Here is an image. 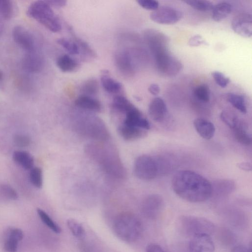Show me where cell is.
I'll return each mask as SVG.
<instances>
[{
  "mask_svg": "<svg viewBox=\"0 0 252 252\" xmlns=\"http://www.w3.org/2000/svg\"><path fill=\"white\" fill-rule=\"evenodd\" d=\"M171 185L178 196L190 202H203L212 195L211 183L192 171L182 170L176 172L172 178Z\"/></svg>",
  "mask_w": 252,
  "mask_h": 252,
  "instance_id": "obj_1",
  "label": "cell"
},
{
  "mask_svg": "<svg viewBox=\"0 0 252 252\" xmlns=\"http://www.w3.org/2000/svg\"><path fill=\"white\" fill-rule=\"evenodd\" d=\"M88 154L98 163L110 175L123 178L126 172L117 153L107 147L98 145H89L86 147Z\"/></svg>",
  "mask_w": 252,
  "mask_h": 252,
  "instance_id": "obj_2",
  "label": "cell"
},
{
  "mask_svg": "<svg viewBox=\"0 0 252 252\" xmlns=\"http://www.w3.org/2000/svg\"><path fill=\"white\" fill-rule=\"evenodd\" d=\"M113 228L118 237L127 243L137 240L143 230L140 220L129 212H123L117 215L114 220Z\"/></svg>",
  "mask_w": 252,
  "mask_h": 252,
  "instance_id": "obj_3",
  "label": "cell"
},
{
  "mask_svg": "<svg viewBox=\"0 0 252 252\" xmlns=\"http://www.w3.org/2000/svg\"><path fill=\"white\" fill-rule=\"evenodd\" d=\"M27 14L52 32H58L62 29L60 19L46 1L33 2L28 7Z\"/></svg>",
  "mask_w": 252,
  "mask_h": 252,
  "instance_id": "obj_4",
  "label": "cell"
},
{
  "mask_svg": "<svg viewBox=\"0 0 252 252\" xmlns=\"http://www.w3.org/2000/svg\"><path fill=\"white\" fill-rule=\"evenodd\" d=\"M177 227L182 234L190 237L201 234L210 235L216 228L214 224L209 220L192 216L180 217L177 220Z\"/></svg>",
  "mask_w": 252,
  "mask_h": 252,
  "instance_id": "obj_5",
  "label": "cell"
},
{
  "mask_svg": "<svg viewBox=\"0 0 252 252\" xmlns=\"http://www.w3.org/2000/svg\"><path fill=\"white\" fill-rule=\"evenodd\" d=\"M79 132L87 137L97 140H106L109 132L103 122L99 118L86 116L80 119L76 123Z\"/></svg>",
  "mask_w": 252,
  "mask_h": 252,
  "instance_id": "obj_6",
  "label": "cell"
},
{
  "mask_svg": "<svg viewBox=\"0 0 252 252\" xmlns=\"http://www.w3.org/2000/svg\"><path fill=\"white\" fill-rule=\"evenodd\" d=\"M144 38L154 58L169 52V38L162 32L148 29L144 32Z\"/></svg>",
  "mask_w": 252,
  "mask_h": 252,
  "instance_id": "obj_7",
  "label": "cell"
},
{
  "mask_svg": "<svg viewBox=\"0 0 252 252\" xmlns=\"http://www.w3.org/2000/svg\"><path fill=\"white\" fill-rule=\"evenodd\" d=\"M159 170V164L157 161L147 155L139 156L134 163L135 174L141 180L149 181L155 178Z\"/></svg>",
  "mask_w": 252,
  "mask_h": 252,
  "instance_id": "obj_8",
  "label": "cell"
},
{
  "mask_svg": "<svg viewBox=\"0 0 252 252\" xmlns=\"http://www.w3.org/2000/svg\"><path fill=\"white\" fill-rule=\"evenodd\" d=\"M136 56L132 49H123L116 52L114 63L120 73L125 77H131L135 74Z\"/></svg>",
  "mask_w": 252,
  "mask_h": 252,
  "instance_id": "obj_9",
  "label": "cell"
},
{
  "mask_svg": "<svg viewBox=\"0 0 252 252\" xmlns=\"http://www.w3.org/2000/svg\"><path fill=\"white\" fill-rule=\"evenodd\" d=\"M154 58L158 71L164 76H176L183 67L181 62L169 52L158 56Z\"/></svg>",
  "mask_w": 252,
  "mask_h": 252,
  "instance_id": "obj_10",
  "label": "cell"
},
{
  "mask_svg": "<svg viewBox=\"0 0 252 252\" xmlns=\"http://www.w3.org/2000/svg\"><path fill=\"white\" fill-rule=\"evenodd\" d=\"M150 19L155 23L163 25L174 24L182 17V12L170 6H163L153 11L150 15Z\"/></svg>",
  "mask_w": 252,
  "mask_h": 252,
  "instance_id": "obj_11",
  "label": "cell"
},
{
  "mask_svg": "<svg viewBox=\"0 0 252 252\" xmlns=\"http://www.w3.org/2000/svg\"><path fill=\"white\" fill-rule=\"evenodd\" d=\"M163 207V201L161 197L158 194H152L143 200L141 211L145 217L154 220L160 215Z\"/></svg>",
  "mask_w": 252,
  "mask_h": 252,
  "instance_id": "obj_12",
  "label": "cell"
},
{
  "mask_svg": "<svg viewBox=\"0 0 252 252\" xmlns=\"http://www.w3.org/2000/svg\"><path fill=\"white\" fill-rule=\"evenodd\" d=\"M12 37L15 43L27 52L35 51V42L32 33L21 26H15L12 31Z\"/></svg>",
  "mask_w": 252,
  "mask_h": 252,
  "instance_id": "obj_13",
  "label": "cell"
},
{
  "mask_svg": "<svg viewBox=\"0 0 252 252\" xmlns=\"http://www.w3.org/2000/svg\"><path fill=\"white\" fill-rule=\"evenodd\" d=\"M232 30L237 34L245 38L252 35V17L249 13H243L236 16L231 24Z\"/></svg>",
  "mask_w": 252,
  "mask_h": 252,
  "instance_id": "obj_14",
  "label": "cell"
},
{
  "mask_svg": "<svg viewBox=\"0 0 252 252\" xmlns=\"http://www.w3.org/2000/svg\"><path fill=\"white\" fill-rule=\"evenodd\" d=\"M214 243L211 236L201 234L191 237L189 243V252H214Z\"/></svg>",
  "mask_w": 252,
  "mask_h": 252,
  "instance_id": "obj_15",
  "label": "cell"
},
{
  "mask_svg": "<svg viewBox=\"0 0 252 252\" xmlns=\"http://www.w3.org/2000/svg\"><path fill=\"white\" fill-rule=\"evenodd\" d=\"M44 61L42 56L36 51L27 52L22 61V66L30 73H37L41 70Z\"/></svg>",
  "mask_w": 252,
  "mask_h": 252,
  "instance_id": "obj_16",
  "label": "cell"
},
{
  "mask_svg": "<svg viewBox=\"0 0 252 252\" xmlns=\"http://www.w3.org/2000/svg\"><path fill=\"white\" fill-rule=\"evenodd\" d=\"M24 237L22 230L18 228H9L4 233L3 249L5 252H17L19 241Z\"/></svg>",
  "mask_w": 252,
  "mask_h": 252,
  "instance_id": "obj_17",
  "label": "cell"
},
{
  "mask_svg": "<svg viewBox=\"0 0 252 252\" xmlns=\"http://www.w3.org/2000/svg\"><path fill=\"white\" fill-rule=\"evenodd\" d=\"M124 124L144 130L150 127L148 121L142 116L140 111L135 107L126 114Z\"/></svg>",
  "mask_w": 252,
  "mask_h": 252,
  "instance_id": "obj_18",
  "label": "cell"
},
{
  "mask_svg": "<svg viewBox=\"0 0 252 252\" xmlns=\"http://www.w3.org/2000/svg\"><path fill=\"white\" fill-rule=\"evenodd\" d=\"M166 113V104L161 97H156L151 100L148 107V113L153 120L157 122L162 121Z\"/></svg>",
  "mask_w": 252,
  "mask_h": 252,
  "instance_id": "obj_19",
  "label": "cell"
},
{
  "mask_svg": "<svg viewBox=\"0 0 252 252\" xmlns=\"http://www.w3.org/2000/svg\"><path fill=\"white\" fill-rule=\"evenodd\" d=\"M193 126L197 133L203 138L210 139L214 135L215 127L213 123L202 118L195 119Z\"/></svg>",
  "mask_w": 252,
  "mask_h": 252,
  "instance_id": "obj_20",
  "label": "cell"
},
{
  "mask_svg": "<svg viewBox=\"0 0 252 252\" xmlns=\"http://www.w3.org/2000/svg\"><path fill=\"white\" fill-rule=\"evenodd\" d=\"M100 81L103 89L109 94H118L123 89L121 83L112 78L107 70L101 71Z\"/></svg>",
  "mask_w": 252,
  "mask_h": 252,
  "instance_id": "obj_21",
  "label": "cell"
},
{
  "mask_svg": "<svg viewBox=\"0 0 252 252\" xmlns=\"http://www.w3.org/2000/svg\"><path fill=\"white\" fill-rule=\"evenodd\" d=\"M75 104L78 107L91 111L99 112L101 109L100 102L92 96L81 95L75 101Z\"/></svg>",
  "mask_w": 252,
  "mask_h": 252,
  "instance_id": "obj_22",
  "label": "cell"
},
{
  "mask_svg": "<svg viewBox=\"0 0 252 252\" xmlns=\"http://www.w3.org/2000/svg\"><path fill=\"white\" fill-rule=\"evenodd\" d=\"M119 132L124 139L128 141L138 139L146 134L144 129L124 124L119 127Z\"/></svg>",
  "mask_w": 252,
  "mask_h": 252,
  "instance_id": "obj_23",
  "label": "cell"
},
{
  "mask_svg": "<svg viewBox=\"0 0 252 252\" xmlns=\"http://www.w3.org/2000/svg\"><path fill=\"white\" fill-rule=\"evenodd\" d=\"M212 17L214 21L220 22L225 19L232 11L231 5L225 1L220 2L212 9Z\"/></svg>",
  "mask_w": 252,
  "mask_h": 252,
  "instance_id": "obj_24",
  "label": "cell"
},
{
  "mask_svg": "<svg viewBox=\"0 0 252 252\" xmlns=\"http://www.w3.org/2000/svg\"><path fill=\"white\" fill-rule=\"evenodd\" d=\"M13 159L23 168L29 170L33 168L34 160L32 156L24 151H16L13 154Z\"/></svg>",
  "mask_w": 252,
  "mask_h": 252,
  "instance_id": "obj_25",
  "label": "cell"
},
{
  "mask_svg": "<svg viewBox=\"0 0 252 252\" xmlns=\"http://www.w3.org/2000/svg\"><path fill=\"white\" fill-rule=\"evenodd\" d=\"M58 68L63 72H70L75 70L79 66L76 60L67 55H63L56 60Z\"/></svg>",
  "mask_w": 252,
  "mask_h": 252,
  "instance_id": "obj_26",
  "label": "cell"
},
{
  "mask_svg": "<svg viewBox=\"0 0 252 252\" xmlns=\"http://www.w3.org/2000/svg\"><path fill=\"white\" fill-rule=\"evenodd\" d=\"M112 106L115 110L125 114L135 107L128 99L122 95H118L114 98Z\"/></svg>",
  "mask_w": 252,
  "mask_h": 252,
  "instance_id": "obj_27",
  "label": "cell"
},
{
  "mask_svg": "<svg viewBox=\"0 0 252 252\" xmlns=\"http://www.w3.org/2000/svg\"><path fill=\"white\" fill-rule=\"evenodd\" d=\"M226 98L227 101L238 111L243 114L247 112L246 103L243 96L231 93L227 94Z\"/></svg>",
  "mask_w": 252,
  "mask_h": 252,
  "instance_id": "obj_28",
  "label": "cell"
},
{
  "mask_svg": "<svg viewBox=\"0 0 252 252\" xmlns=\"http://www.w3.org/2000/svg\"><path fill=\"white\" fill-rule=\"evenodd\" d=\"M67 226L72 235L80 240H83L86 236L85 230L83 225L73 219H69L66 221Z\"/></svg>",
  "mask_w": 252,
  "mask_h": 252,
  "instance_id": "obj_29",
  "label": "cell"
},
{
  "mask_svg": "<svg viewBox=\"0 0 252 252\" xmlns=\"http://www.w3.org/2000/svg\"><path fill=\"white\" fill-rule=\"evenodd\" d=\"M36 211L41 221L51 230L57 234L62 232L61 227L44 210L37 208Z\"/></svg>",
  "mask_w": 252,
  "mask_h": 252,
  "instance_id": "obj_30",
  "label": "cell"
},
{
  "mask_svg": "<svg viewBox=\"0 0 252 252\" xmlns=\"http://www.w3.org/2000/svg\"><path fill=\"white\" fill-rule=\"evenodd\" d=\"M234 135L236 140L240 143L244 145H249L252 143V138L248 132L242 126L241 123L233 129Z\"/></svg>",
  "mask_w": 252,
  "mask_h": 252,
  "instance_id": "obj_31",
  "label": "cell"
},
{
  "mask_svg": "<svg viewBox=\"0 0 252 252\" xmlns=\"http://www.w3.org/2000/svg\"><path fill=\"white\" fill-rule=\"evenodd\" d=\"M184 1L193 8L202 11L212 10L214 6L213 3L209 0H187Z\"/></svg>",
  "mask_w": 252,
  "mask_h": 252,
  "instance_id": "obj_32",
  "label": "cell"
},
{
  "mask_svg": "<svg viewBox=\"0 0 252 252\" xmlns=\"http://www.w3.org/2000/svg\"><path fill=\"white\" fill-rule=\"evenodd\" d=\"M81 92L83 95H95L98 92V83L94 79H90L86 81L82 86Z\"/></svg>",
  "mask_w": 252,
  "mask_h": 252,
  "instance_id": "obj_33",
  "label": "cell"
},
{
  "mask_svg": "<svg viewBox=\"0 0 252 252\" xmlns=\"http://www.w3.org/2000/svg\"><path fill=\"white\" fill-rule=\"evenodd\" d=\"M195 97L203 102H208L210 99V91L206 84H201L197 86L194 90Z\"/></svg>",
  "mask_w": 252,
  "mask_h": 252,
  "instance_id": "obj_34",
  "label": "cell"
},
{
  "mask_svg": "<svg viewBox=\"0 0 252 252\" xmlns=\"http://www.w3.org/2000/svg\"><path fill=\"white\" fill-rule=\"evenodd\" d=\"M221 120L231 128H235L240 122L236 116L229 110H223L220 115Z\"/></svg>",
  "mask_w": 252,
  "mask_h": 252,
  "instance_id": "obj_35",
  "label": "cell"
},
{
  "mask_svg": "<svg viewBox=\"0 0 252 252\" xmlns=\"http://www.w3.org/2000/svg\"><path fill=\"white\" fill-rule=\"evenodd\" d=\"M57 42L71 55H76L80 53L79 48L75 42H72L64 38H59Z\"/></svg>",
  "mask_w": 252,
  "mask_h": 252,
  "instance_id": "obj_36",
  "label": "cell"
},
{
  "mask_svg": "<svg viewBox=\"0 0 252 252\" xmlns=\"http://www.w3.org/2000/svg\"><path fill=\"white\" fill-rule=\"evenodd\" d=\"M14 13L12 2L9 0H0V15L5 19H10Z\"/></svg>",
  "mask_w": 252,
  "mask_h": 252,
  "instance_id": "obj_37",
  "label": "cell"
},
{
  "mask_svg": "<svg viewBox=\"0 0 252 252\" xmlns=\"http://www.w3.org/2000/svg\"><path fill=\"white\" fill-rule=\"evenodd\" d=\"M30 179L31 183L37 188H41L43 184L42 171L38 167H33L31 169Z\"/></svg>",
  "mask_w": 252,
  "mask_h": 252,
  "instance_id": "obj_38",
  "label": "cell"
},
{
  "mask_svg": "<svg viewBox=\"0 0 252 252\" xmlns=\"http://www.w3.org/2000/svg\"><path fill=\"white\" fill-rule=\"evenodd\" d=\"M0 193L5 198L16 200L18 198V195L16 191L10 185L7 184L0 185Z\"/></svg>",
  "mask_w": 252,
  "mask_h": 252,
  "instance_id": "obj_39",
  "label": "cell"
},
{
  "mask_svg": "<svg viewBox=\"0 0 252 252\" xmlns=\"http://www.w3.org/2000/svg\"><path fill=\"white\" fill-rule=\"evenodd\" d=\"M215 186L219 192L224 193L231 192L234 188V184L233 181L226 180L217 181Z\"/></svg>",
  "mask_w": 252,
  "mask_h": 252,
  "instance_id": "obj_40",
  "label": "cell"
},
{
  "mask_svg": "<svg viewBox=\"0 0 252 252\" xmlns=\"http://www.w3.org/2000/svg\"><path fill=\"white\" fill-rule=\"evenodd\" d=\"M75 42L78 45L80 52H82L84 56L92 58H95V53L86 42L78 38H75Z\"/></svg>",
  "mask_w": 252,
  "mask_h": 252,
  "instance_id": "obj_41",
  "label": "cell"
},
{
  "mask_svg": "<svg viewBox=\"0 0 252 252\" xmlns=\"http://www.w3.org/2000/svg\"><path fill=\"white\" fill-rule=\"evenodd\" d=\"M211 75L216 83L221 88H225L230 82V79L222 72L215 71L212 72Z\"/></svg>",
  "mask_w": 252,
  "mask_h": 252,
  "instance_id": "obj_42",
  "label": "cell"
},
{
  "mask_svg": "<svg viewBox=\"0 0 252 252\" xmlns=\"http://www.w3.org/2000/svg\"><path fill=\"white\" fill-rule=\"evenodd\" d=\"M137 2L140 6L146 10L155 11L159 6L158 2L155 0H138Z\"/></svg>",
  "mask_w": 252,
  "mask_h": 252,
  "instance_id": "obj_43",
  "label": "cell"
},
{
  "mask_svg": "<svg viewBox=\"0 0 252 252\" xmlns=\"http://www.w3.org/2000/svg\"><path fill=\"white\" fill-rule=\"evenodd\" d=\"M14 141L16 146L19 147H25L30 145L31 140L27 135L17 134L14 136Z\"/></svg>",
  "mask_w": 252,
  "mask_h": 252,
  "instance_id": "obj_44",
  "label": "cell"
},
{
  "mask_svg": "<svg viewBox=\"0 0 252 252\" xmlns=\"http://www.w3.org/2000/svg\"><path fill=\"white\" fill-rule=\"evenodd\" d=\"M190 46H198L200 45H208V43L200 35L196 34L191 37L188 41Z\"/></svg>",
  "mask_w": 252,
  "mask_h": 252,
  "instance_id": "obj_45",
  "label": "cell"
},
{
  "mask_svg": "<svg viewBox=\"0 0 252 252\" xmlns=\"http://www.w3.org/2000/svg\"><path fill=\"white\" fill-rule=\"evenodd\" d=\"M146 252H166L159 245L155 243L149 244L146 249Z\"/></svg>",
  "mask_w": 252,
  "mask_h": 252,
  "instance_id": "obj_46",
  "label": "cell"
},
{
  "mask_svg": "<svg viewBox=\"0 0 252 252\" xmlns=\"http://www.w3.org/2000/svg\"><path fill=\"white\" fill-rule=\"evenodd\" d=\"M79 248L81 252H96L93 246L84 242L80 243Z\"/></svg>",
  "mask_w": 252,
  "mask_h": 252,
  "instance_id": "obj_47",
  "label": "cell"
},
{
  "mask_svg": "<svg viewBox=\"0 0 252 252\" xmlns=\"http://www.w3.org/2000/svg\"><path fill=\"white\" fill-rule=\"evenodd\" d=\"M50 6L55 7H62L66 4L67 1L64 0H45Z\"/></svg>",
  "mask_w": 252,
  "mask_h": 252,
  "instance_id": "obj_48",
  "label": "cell"
},
{
  "mask_svg": "<svg viewBox=\"0 0 252 252\" xmlns=\"http://www.w3.org/2000/svg\"><path fill=\"white\" fill-rule=\"evenodd\" d=\"M231 252H252V250L246 246L237 245L232 248Z\"/></svg>",
  "mask_w": 252,
  "mask_h": 252,
  "instance_id": "obj_49",
  "label": "cell"
},
{
  "mask_svg": "<svg viewBox=\"0 0 252 252\" xmlns=\"http://www.w3.org/2000/svg\"><path fill=\"white\" fill-rule=\"evenodd\" d=\"M160 87L157 84H152L148 87V91L153 95H158L160 92Z\"/></svg>",
  "mask_w": 252,
  "mask_h": 252,
  "instance_id": "obj_50",
  "label": "cell"
},
{
  "mask_svg": "<svg viewBox=\"0 0 252 252\" xmlns=\"http://www.w3.org/2000/svg\"><path fill=\"white\" fill-rule=\"evenodd\" d=\"M238 167L243 170L249 171L252 170V165L248 162H241L238 164Z\"/></svg>",
  "mask_w": 252,
  "mask_h": 252,
  "instance_id": "obj_51",
  "label": "cell"
},
{
  "mask_svg": "<svg viewBox=\"0 0 252 252\" xmlns=\"http://www.w3.org/2000/svg\"><path fill=\"white\" fill-rule=\"evenodd\" d=\"M2 32H3V26L1 24V23L0 22V35L1 34Z\"/></svg>",
  "mask_w": 252,
  "mask_h": 252,
  "instance_id": "obj_52",
  "label": "cell"
},
{
  "mask_svg": "<svg viewBox=\"0 0 252 252\" xmlns=\"http://www.w3.org/2000/svg\"><path fill=\"white\" fill-rule=\"evenodd\" d=\"M3 78V74L0 71V81Z\"/></svg>",
  "mask_w": 252,
  "mask_h": 252,
  "instance_id": "obj_53",
  "label": "cell"
}]
</instances>
